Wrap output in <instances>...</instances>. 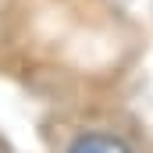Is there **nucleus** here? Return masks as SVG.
<instances>
[{
    "mask_svg": "<svg viewBox=\"0 0 153 153\" xmlns=\"http://www.w3.org/2000/svg\"><path fill=\"white\" fill-rule=\"evenodd\" d=\"M64 153H132V150H128L125 143L111 139V135H82V139H75Z\"/></svg>",
    "mask_w": 153,
    "mask_h": 153,
    "instance_id": "nucleus-1",
    "label": "nucleus"
}]
</instances>
